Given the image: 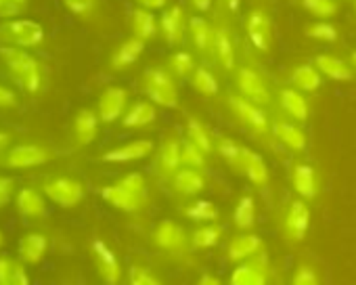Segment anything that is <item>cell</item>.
<instances>
[{
  "label": "cell",
  "mask_w": 356,
  "mask_h": 285,
  "mask_svg": "<svg viewBox=\"0 0 356 285\" xmlns=\"http://www.w3.org/2000/svg\"><path fill=\"white\" fill-rule=\"evenodd\" d=\"M0 55H3L9 72L22 84V88H26L28 92H36L40 88V82H42L40 65L36 63L32 55H28L26 51H17V49H3Z\"/></svg>",
  "instance_id": "1"
},
{
  "label": "cell",
  "mask_w": 356,
  "mask_h": 285,
  "mask_svg": "<svg viewBox=\"0 0 356 285\" xmlns=\"http://www.w3.org/2000/svg\"><path fill=\"white\" fill-rule=\"evenodd\" d=\"M0 38L15 44V47L32 49L44 40V30L40 24H36L32 19H15V22H9L0 28Z\"/></svg>",
  "instance_id": "2"
},
{
  "label": "cell",
  "mask_w": 356,
  "mask_h": 285,
  "mask_svg": "<svg viewBox=\"0 0 356 285\" xmlns=\"http://www.w3.org/2000/svg\"><path fill=\"white\" fill-rule=\"evenodd\" d=\"M145 92L153 103H157L161 107H176L178 105L176 86L172 84L168 74H163L161 70L147 72V76H145Z\"/></svg>",
  "instance_id": "3"
},
{
  "label": "cell",
  "mask_w": 356,
  "mask_h": 285,
  "mask_svg": "<svg viewBox=\"0 0 356 285\" xmlns=\"http://www.w3.org/2000/svg\"><path fill=\"white\" fill-rule=\"evenodd\" d=\"M44 193L51 202H55L61 208H74L84 197L82 185L74 179H55V181L47 183Z\"/></svg>",
  "instance_id": "4"
},
{
  "label": "cell",
  "mask_w": 356,
  "mask_h": 285,
  "mask_svg": "<svg viewBox=\"0 0 356 285\" xmlns=\"http://www.w3.org/2000/svg\"><path fill=\"white\" fill-rule=\"evenodd\" d=\"M92 254H95V260H97V266H99V272L103 277L105 283L113 285L120 281V262L115 258V254L111 252V247L101 241V239H95L92 241Z\"/></svg>",
  "instance_id": "5"
},
{
  "label": "cell",
  "mask_w": 356,
  "mask_h": 285,
  "mask_svg": "<svg viewBox=\"0 0 356 285\" xmlns=\"http://www.w3.org/2000/svg\"><path fill=\"white\" fill-rule=\"evenodd\" d=\"M49 162V152L44 147H38V145H19V147H13L9 152V158H7V164L11 168H17V170H24V168H34V166H40Z\"/></svg>",
  "instance_id": "6"
},
{
  "label": "cell",
  "mask_w": 356,
  "mask_h": 285,
  "mask_svg": "<svg viewBox=\"0 0 356 285\" xmlns=\"http://www.w3.org/2000/svg\"><path fill=\"white\" fill-rule=\"evenodd\" d=\"M101 195H103V200L107 204H111L113 208H120L124 212H136L145 204V200H140L138 195L128 191L122 183H115V185H109V187L101 189Z\"/></svg>",
  "instance_id": "7"
},
{
  "label": "cell",
  "mask_w": 356,
  "mask_h": 285,
  "mask_svg": "<svg viewBox=\"0 0 356 285\" xmlns=\"http://www.w3.org/2000/svg\"><path fill=\"white\" fill-rule=\"evenodd\" d=\"M126 101H128V95L124 88H115V86L107 88L99 101V117L103 122H115L124 113Z\"/></svg>",
  "instance_id": "8"
},
{
  "label": "cell",
  "mask_w": 356,
  "mask_h": 285,
  "mask_svg": "<svg viewBox=\"0 0 356 285\" xmlns=\"http://www.w3.org/2000/svg\"><path fill=\"white\" fill-rule=\"evenodd\" d=\"M153 152V142L151 140H134V142H128L124 147H115L111 152H107L103 156L105 162H136V160H143L147 158L149 154Z\"/></svg>",
  "instance_id": "9"
},
{
  "label": "cell",
  "mask_w": 356,
  "mask_h": 285,
  "mask_svg": "<svg viewBox=\"0 0 356 285\" xmlns=\"http://www.w3.org/2000/svg\"><path fill=\"white\" fill-rule=\"evenodd\" d=\"M231 105H233V109L237 111V115H239L250 128H254V130H258V132H264V130L268 128V117H266V113H264L260 107H256L254 103H250V101H245V99L231 97Z\"/></svg>",
  "instance_id": "10"
},
{
  "label": "cell",
  "mask_w": 356,
  "mask_h": 285,
  "mask_svg": "<svg viewBox=\"0 0 356 285\" xmlns=\"http://www.w3.org/2000/svg\"><path fill=\"white\" fill-rule=\"evenodd\" d=\"M248 36H250V42L258 51H266L270 47V24H268V17L262 11H254L250 15Z\"/></svg>",
  "instance_id": "11"
},
{
  "label": "cell",
  "mask_w": 356,
  "mask_h": 285,
  "mask_svg": "<svg viewBox=\"0 0 356 285\" xmlns=\"http://www.w3.org/2000/svg\"><path fill=\"white\" fill-rule=\"evenodd\" d=\"M239 88H241V92H243L250 101H254V103H266V101H268L266 84H264V80H262L254 70L243 67V70L239 72Z\"/></svg>",
  "instance_id": "12"
},
{
  "label": "cell",
  "mask_w": 356,
  "mask_h": 285,
  "mask_svg": "<svg viewBox=\"0 0 356 285\" xmlns=\"http://www.w3.org/2000/svg\"><path fill=\"white\" fill-rule=\"evenodd\" d=\"M47 247H49V241L44 235L40 233H30L26 235L22 241H19V258L26 262V264H38L44 254H47Z\"/></svg>",
  "instance_id": "13"
},
{
  "label": "cell",
  "mask_w": 356,
  "mask_h": 285,
  "mask_svg": "<svg viewBox=\"0 0 356 285\" xmlns=\"http://www.w3.org/2000/svg\"><path fill=\"white\" fill-rule=\"evenodd\" d=\"M155 241L163 250H181L185 245V231L181 225H176L172 220H163L155 229Z\"/></svg>",
  "instance_id": "14"
},
{
  "label": "cell",
  "mask_w": 356,
  "mask_h": 285,
  "mask_svg": "<svg viewBox=\"0 0 356 285\" xmlns=\"http://www.w3.org/2000/svg\"><path fill=\"white\" fill-rule=\"evenodd\" d=\"M310 225V210L304 202H293L287 214V233L291 239H304Z\"/></svg>",
  "instance_id": "15"
},
{
  "label": "cell",
  "mask_w": 356,
  "mask_h": 285,
  "mask_svg": "<svg viewBox=\"0 0 356 285\" xmlns=\"http://www.w3.org/2000/svg\"><path fill=\"white\" fill-rule=\"evenodd\" d=\"M239 168L245 172V177L252 181V183H256V185H264L266 181H268V172H266V164H264V160L258 156V154H254V152H250V149H241V160H239Z\"/></svg>",
  "instance_id": "16"
},
{
  "label": "cell",
  "mask_w": 356,
  "mask_h": 285,
  "mask_svg": "<svg viewBox=\"0 0 356 285\" xmlns=\"http://www.w3.org/2000/svg\"><path fill=\"white\" fill-rule=\"evenodd\" d=\"M99 115H95V111L90 109H82L78 115H76V122H74V132H76V138L82 145H88V142L95 140L97 136V128H99Z\"/></svg>",
  "instance_id": "17"
},
{
  "label": "cell",
  "mask_w": 356,
  "mask_h": 285,
  "mask_svg": "<svg viewBox=\"0 0 356 285\" xmlns=\"http://www.w3.org/2000/svg\"><path fill=\"white\" fill-rule=\"evenodd\" d=\"M143 49H145V40H140V38H130V40H126L115 53H113V57H111V65L115 67V70H124V67H128V65H132L140 55H143Z\"/></svg>",
  "instance_id": "18"
},
{
  "label": "cell",
  "mask_w": 356,
  "mask_h": 285,
  "mask_svg": "<svg viewBox=\"0 0 356 285\" xmlns=\"http://www.w3.org/2000/svg\"><path fill=\"white\" fill-rule=\"evenodd\" d=\"M266 283V268L258 262L241 264L231 275V285H264Z\"/></svg>",
  "instance_id": "19"
},
{
  "label": "cell",
  "mask_w": 356,
  "mask_h": 285,
  "mask_svg": "<svg viewBox=\"0 0 356 285\" xmlns=\"http://www.w3.org/2000/svg\"><path fill=\"white\" fill-rule=\"evenodd\" d=\"M17 210L26 218H38V216H42L47 212L44 197L36 189H24L17 195Z\"/></svg>",
  "instance_id": "20"
},
{
  "label": "cell",
  "mask_w": 356,
  "mask_h": 285,
  "mask_svg": "<svg viewBox=\"0 0 356 285\" xmlns=\"http://www.w3.org/2000/svg\"><path fill=\"white\" fill-rule=\"evenodd\" d=\"M314 65L325 74L329 76L331 80H339V82H346L352 78V70L337 57H331V55H318L314 59Z\"/></svg>",
  "instance_id": "21"
},
{
  "label": "cell",
  "mask_w": 356,
  "mask_h": 285,
  "mask_svg": "<svg viewBox=\"0 0 356 285\" xmlns=\"http://www.w3.org/2000/svg\"><path fill=\"white\" fill-rule=\"evenodd\" d=\"M28 283L30 277L24 264L9 258H0V285H28Z\"/></svg>",
  "instance_id": "22"
},
{
  "label": "cell",
  "mask_w": 356,
  "mask_h": 285,
  "mask_svg": "<svg viewBox=\"0 0 356 285\" xmlns=\"http://www.w3.org/2000/svg\"><path fill=\"white\" fill-rule=\"evenodd\" d=\"M161 32L170 44L178 42L183 34V9L181 7H172L161 15Z\"/></svg>",
  "instance_id": "23"
},
{
  "label": "cell",
  "mask_w": 356,
  "mask_h": 285,
  "mask_svg": "<svg viewBox=\"0 0 356 285\" xmlns=\"http://www.w3.org/2000/svg\"><path fill=\"white\" fill-rule=\"evenodd\" d=\"M275 134L281 142H285V145L293 152H302L306 147V136L304 132L293 126V124H287V122H279L275 124Z\"/></svg>",
  "instance_id": "24"
},
{
  "label": "cell",
  "mask_w": 356,
  "mask_h": 285,
  "mask_svg": "<svg viewBox=\"0 0 356 285\" xmlns=\"http://www.w3.org/2000/svg\"><path fill=\"white\" fill-rule=\"evenodd\" d=\"M159 164L165 172H176L178 166L183 164V145L176 138L165 140L159 152Z\"/></svg>",
  "instance_id": "25"
},
{
  "label": "cell",
  "mask_w": 356,
  "mask_h": 285,
  "mask_svg": "<svg viewBox=\"0 0 356 285\" xmlns=\"http://www.w3.org/2000/svg\"><path fill=\"white\" fill-rule=\"evenodd\" d=\"M214 51H216V57L220 61V65L225 70H233L235 67V51H233V42H231V36L225 28H220L216 34H214Z\"/></svg>",
  "instance_id": "26"
},
{
  "label": "cell",
  "mask_w": 356,
  "mask_h": 285,
  "mask_svg": "<svg viewBox=\"0 0 356 285\" xmlns=\"http://www.w3.org/2000/svg\"><path fill=\"white\" fill-rule=\"evenodd\" d=\"M176 189L185 193V195H195L204 189V177L195 170V168H185L181 172H176L174 179Z\"/></svg>",
  "instance_id": "27"
},
{
  "label": "cell",
  "mask_w": 356,
  "mask_h": 285,
  "mask_svg": "<svg viewBox=\"0 0 356 285\" xmlns=\"http://www.w3.org/2000/svg\"><path fill=\"white\" fill-rule=\"evenodd\" d=\"M157 117V111L151 103L143 101V103H136L126 115H124V126L128 128H138V126H147L151 122H155Z\"/></svg>",
  "instance_id": "28"
},
{
  "label": "cell",
  "mask_w": 356,
  "mask_h": 285,
  "mask_svg": "<svg viewBox=\"0 0 356 285\" xmlns=\"http://www.w3.org/2000/svg\"><path fill=\"white\" fill-rule=\"evenodd\" d=\"M293 187H296V191H298L302 197H306V200L314 197V195H316L314 170H312L310 166H306V164L296 166V172H293Z\"/></svg>",
  "instance_id": "29"
},
{
  "label": "cell",
  "mask_w": 356,
  "mask_h": 285,
  "mask_svg": "<svg viewBox=\"0 0 356 285\" xmlns=\"http://www.w3.org/2000/svg\"><path fill=\"white\" fill-rule=\"evenodd\" d=\"M260 247H262L260 237H256V235H241V237H237L231 243L229 256H231V260H243V258L254 256Z\"/></svg>",
  "instance_id": "30"
},
{
  "label": "cell",
  "mask_w": 356,
  "mask_h": 285,
  "mask_svg": "<svg viewBox=\"0 0 356 285\" xmlns=\"http://www.w3.org/2000/svg\"><path fill=\"white\" fill-rule=\"evenodd\" d=\"M132 32L140 40L153 38L155 36V17H153V13L145 11V9H136L132 13Z\"/></svg>",
  "instance_id": "31"
},
{
  "label": "cell",
  "mask_w": 356,
  "mask_h": 285,
  "mask_svg": "<svg viewBox=\"0 0 356 285\" xmlns=\"http://www.w3.org/2000/svg\"><path fill=\"white\" fill-rule=\"evenodd\" d=\"M281 105L287 113H291L296 120H306L308 117V103L304 101V97L296 90H283L281 92Z\"/></svg>",
  "instance_id": "32"
},
{
  "label": "cell",
  "mask_w": 356,
  "mask_h": 285,
  "mask_svg": "<svg viewBox=\"0 0 356 285\" xmlns=\"http://www.w3.org/2000/svg\"><path fill=\"white\" fill-rule=\"evenodd\" d=\"M293 84L306 92H312L321 86V76L316 72V67H310V65H300L293 70V76H291Z\"/></svg>",
  "instance_id": "33"
},
{
  "label": "cell",
  "mask_w": 356,
  "mask_h": 285,
  "mask_svg": "<svg viewBox=\"0 0 356 285\" xmlns=\"http://www.w3.org/2000/svg\"><path fill=\"white\" fill-rule=\"evenodd\" d=\"M233 218H235V225H237L239 229H250V227L254 225V218H256V206H254V200H252L250 195H243V197L239 200V204H237V208H235Z\"/></svg>",
  "instance_id": "34"
},
{
  "label": "cell",
  "mask_w": 356,
  "mask_h": 285,
  "mask_svg": "<svg viewBox=\"0 0 356 285\" xmlns=\"http://www.w3.org/2000/svg\"><path fill=\"white\" fill-rule=\"evenodd\" d=\"M185 214L191 218V220H197V222H208V220H216L218 216V208L212 204V202H206V200H197L195 204H191Z\"/></svg>",
  "instance_id": "35"
},
{
  "label": "cell",
  "mask_w": 356,
  "mask_h": 285,
  "mask_svg": "<svg viewBox=\"0 0 356 285\" xmlns=\"http://www.w3.org/2000/svg\"><path fill=\"white\" fill-rule=\"evenodd\" d=\"M191 34H193L195 44H197L202 51H208V49H210L212 32H210V26H208L202 17H193V19H191Z\"/></svg>",
  "instance_id": "36"
},
{
  "label": "cell",
  "mask_w": 356,
  "mask_h": 285,
  "mask_svg": "<svg viewBox=\"0 0 356 285\" xmlns=\"http://www.w3.org/2000/svg\"><path fill=\"white\" fill-rule=\"evenodd\" d=\"M193 84L200 92L204 95H216L218 92V82L214 78V74L206 67H200L193 76Z\"/></svg>",
  "instance_id": "37"
},
{
  "label": "cell",
  "mask_w": 356,
  "mask_h": 285,
  "mask_svg": "<svg viewBox=\"0 0 356 285\" xmlns=\"http://www.w3.org/2000/svg\"><path fill=\"white\" fill-rule=\"evenodd\" d=\"M187 132H189V140H193L204 154H210V152H212L210 136H208L206 128H204L197 120H191V122H189V130H187Z\"/></svg>",
  "instance_id": "38"
},
{
  "label": "cell",
  "mask_w": 356,
  "mask_h": 285,
  "mask_svg": "<svg viewBox=\"0 0 356 285\" xmlns=\"http://www.w3.org/2000/svg\"><path fill=\"white\" fill-rule=\"evenodd\" d=\"M220 239V229L216 227H206L193 233V245L195 247H212Z\"/></svg>",
  "instance_id": "39"
},
{
  "label": "cell",
  "mask_w": 356,
  "mask_h": 285,
  "mask_svg": "<svg viewBox=\"0 0 356 285\" xmlns=\"http://www.w3.org/2000/svg\"><path fill=\"white\" fill-rule=\"evenodd\" d=\"M204 152L195 145L193 140H187L183 145V164H187L189 168H202L204 166Z\"/></svg>",
  "instance_id": "40"
},
{
  "label": "cell",
  "mask_w": 356,
  "mask_h": 285,
  "mask_svg": "<svg viewBox=\"0 0 356 285\" xmlns=\"http://www.w3.org/2000/svg\"><path fill=\"white\" fill-rule=\"evenodd\" d=\"M302 3H304V7H306L310 13H314L316 17H331V15L337 11V7H335L333 0H302Z\"/></svg>",
  "instance_id": "41"
},
{
  "label": "cell",
  "mask_w": 356,
  "mask_h": 285,
  "mask_svg": "<svg viewBox=\"0 0 356 285\" xmlns=\"http://www.w3.org/2000/svg\"><path fill=\"white\" fill-rule=\"evenodd\" d=\"M120 183H122L128 191H132L134 195H138L140 200H147V185H145V179H143L138 172H132V174L124 177Z\"/></svg>",
  "instance_id": "42"
},
{
  "label": "cell",
  "mask_w": 356,
  "mask_h": 285,
  "mask_svg": "<svg viewBox=\"0 0 356 285\" xmlns=\"http://www.w3.org/2000/svg\"><path fill=\"white\" fill-rule=\"evenodd\" d=\"M28 7V0H0V17H17Z\"/></svg>",
  "instance_id": "43"
},
{
  "label": "cell",
  "mask_w": 356,
  "mask_h": 285,
  "mask_svg": "<svg viewBox=\"0 0 356 285\" xmlns=\"http://www.w3.org/2000/svg\"><path fill=\"white\" fill-rule=\"evenodd\" d=\"M308 36L316 38V40H325V42H333L337 40V30L329 24H314L308 30Z\"/></svg>",
  "instance_id": "44"
},
{
  "label": "cell",
  "mask_w": 356,
  "mask_h": 285,
  "mask_svg": "<svg viewBox=\"0 0 356 285\" xmlns=\"http://www.w3.org/2000/svg\"><path fill=\"white\" fill-rule=\"evenodd\" d=\"M130 283L132 285H159V279L153 277V272H149L143 266H132L130 268Z\"/></svg>",
  "instance_id": "45"
},
{
  "label": "cell",
  "mask_w": 356,
  "mask_h": 285,
  "mask_svg": "<svg viewBox=\"0 0 356 285\" xmlns=\"http://www.w3.org/2000/svg\"><path fill=\"white\" fill-rule=\"evenodd\" d=\"M172 67L178 76H189L193 72V57L189 53H176L172 57Z\"/></svg>",
  "instance_id": "46"
},
{
  "label": "cell",
  "mask_w": 356,
  "mask_h": 285,
  "mask_svg": "<svg viewBox=\"0 0 356 285\" xmlns=\"http://www.w3.org/2000/svg\"><path fill=\"white\" fill-rule=\"evenodd\" d=\"M241 145H237L235 140H229V138H225V140H220V154H222V158H227L233 166H239V160H241Z\"/></svg>",
  "instance_id": "47"
},
{
  "label": "cell",
  "mask_w": 356,
  "mask_h": 285,
  "mask_svg": "<svg viewBox=\"0 0 356 285\" xmlns=\"http://www.w3.org/2000/svg\"><path fill=\"white\" fill-rule=\"evenodd\" d=\"M63 3L76 15H88L95 9V0H63Z\"/></svg>",
  "instance_id": "48"
},
{
  "label": "cell",
  "mask_w": 356,
  "mask_h": 285,
  "mask_svg": "<svg viewBox=\"0 0 356 285\" xmlns=\"http://www.w3.org/2000/svg\"><path fill=\"white\" fill-rule=\"evenodd\" d=\"M318 277L310 266H302L296 275H293V285H316Z\"/></svg>",
  "instance_id": "49"
},
{
  "label": "cell",
  "mask_w": 356,
  "mask_h": 285,
  "mask_svg": "<svg viewBox=\"0 0 356 285\" xmlns=\"http://www.w3.org/2000/svg\"><path fill=\"white\" fill-rule=\"evenodd\" d=\"M13 179H7V177H0V208L7 206L9 200H11V193H13Z\"/></svg>",
  "instance_id": "50"
},
{
  "label": "cell",
  "mask_w": 356,
  "mask_h": 285,
  "mask_svg": "<svg viewBox=\"0 0 356 285\" xmlns=\"http://www.w3.org/2000/svg\"><path fill=\"white\" fill-rule=\"evenodd\" d=\"M15 105V95L5 88V86H0V107H13Z\"/></svg>",
  "instance_id": "51"
},
{
  "label": "cell",
  "mask_w": 356,
  "mask_h": 285,
  "mask_svg": "<svg viewBox=\"0 0 356 285\" xmlns=\"http://www.w3.org/2000/svg\"><path fill=\"white\" fill-rule=\"evenodd\" d=\"M138 3L147 9H161L165 7V0H138Z\"/></svg>",
  "instance_id": "52"
},
{
  "label": "cell",
  "mask_w": 356,
  "mask_h": 285,
  "mask_svg": "<svg viewBox=\"0 0 356 285\" xmlns=\"http://www.w3.org/2000/svg\"><path fill=\"white\" fill-rule=\"evenodd\" d=\"M193 5H195L200 11H204V13H206V11L212 7V0H193Z\"/></svg>",
  "instance_id": "53"
},
{
  "label": "cell",
  "mask_w": 356,
  "mask_h": 285,
  "mask_svg": "<svg viewBox=\"0 0 356 285\" xmlns=\"http://www.w3.org/2000/svg\"><path fill=\"white\" fill-rule=\"evenodd\" d=\"M200 283H202V285H220V281H218L216 277H210V275L202 277V279H200Z\"/></svg>",
  "instance_id": "54"
},
{
  "label": "cell",
  "mask_w": 356,
  "mask_h": 285,
  "mask_svg": "<svg viewBox=\"0 0 356 285\" xmlns=\"http://www.w3.org/2000/svg\"><path fill=\"white\" fill-rule=\"evenodd\" d=\"M7 145H9V136H7V132H0V152L7 149Z\"/></svg>",
  "instance_id": "55"
},
{
  "label": "cell",
  "mask_w": 356,
  "mask_h": 285,
  "mask_svg": "<svg viewBox=\"0 0 356 285\" xmlns=\"http://www.w3.org/2000/svg\"><path fill=\"white\" fill-rule=\"evenodd\" d=\"M227 5H229V9H231V11H237V9H239V5H241V0H227Z\"/></svg>",
  "instance_id": "56"
},
{
  "label": "cell",
  "mask_w": 356,
  "mask_h": 285,
  "mask_svg": "<svg viewBox=\"0 0 356 285\" xmlns=\"http://www.w3.org/2000/svg\"><path fill=\"white\" fill-rule=\"evenodd\" d=\"M3 241H5V237H3V231H0V247H3Z\"/></svg>",
  "instance_id": "57"
},
{
  "label": "cell",
  "mask_w": 356,
  "mask_h": 285,
  "mask_svg": "<svg viewBox=\"0 0 356 285\" xmlns=\"http://www.w3.org/2000/svg\"><path fill=\"white\" fill-rule=\"evenodd\" d=\"M352 63H354V67H356V53L352 55Z\"/></svg>",
  "instance_id": "58"
}]
</instances>
